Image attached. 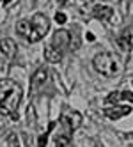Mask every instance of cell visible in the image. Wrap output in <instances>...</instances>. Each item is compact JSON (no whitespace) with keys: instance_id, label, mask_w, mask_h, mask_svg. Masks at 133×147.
<instances>
[{"instance_id":"obj_7","label":"cell","mask_w":133,"mask_h":147,"mask_svg":"<svg viewBox=\"0 0 133 147\" xmlns=\"http://www.w3.org/2000/svg\"><path fill=\"white\" fill-rule=\"evenodd\" d=\"M60 122L68 128V131H73V129H76L80 126L82 115L78 112H64L62 115H60Z\"/></svg>"},{"instance_id":"obj_19","label":"cell","mask_w":133,"mask_h":147,"mask_svg":"<svg viewBox=\"0 0 133 147\" xmlns=\"http://www.w3.org/2000/svg\"><path fill=\"white\" fill-rule=\"evenodd\" d=\"M60 2H62V4H64V2H66V0H60Z\"/></svg>"},{"instance_id":"obj_16","label":"cell","mask_w":133,"mask_h":147,"mask_svg":"<svg viewBox=\"0 0 133 147\" xmlns=\"http://www.w3.org/2000/svg\"><path fill=\"white\" fill-rule=\"evenodd\" d=\"M55 22L57 23H66V14L64 13H57L55 14Z\"/></svg>"},{"instance_id":"obj_14","label":"cell","mask_w":133,"mask_h":147,"mask_svg":"<svg viewBox=\"0 0 133 147\" xmlns=\"http://www.w3.org/2000/svg\"><path fill=\"white\" fill-rule=\"evenodd\" d=\"M7 144H9V147H22V144H20V136L16 133H9Z\"/></svg>"},{"instance_id":"obj_10","label":"cell","mask_w":133,"mask_h":147,"mask_svg":"<svg viewBox=\"0 0 133 147\" xmlns=\"http://www.w3.org/2000/svg\"><path fill=\"white\" fill-rule=\"evenodd\" d=\"M92 14H94V18L101 20V22H108V20L114 16V9L108 7V5H96L92 9Z\"/></svg>"},{"instance_id":"obj_8","label":"cell","mask_w":133,"mask_h":147,"mask_svg":"<svg viewBox=\"0 0 133 147\" xmlns=\"http://www.w3.org/2000/svg\"><path fill=\"white\" fill-rule=\"evenodd\" d=\"M131 112L130 107H126V105H122V107H112V108H105L103 113L107 115L108 119H121V117H124V115H128Z\"/></svg>"},{"instance_id":"obj_3","label":"cell","mask_w":133,"mask_h":147,"mask_svg":"<svg viewBox=\"0 0 133 147\" xmlns=\"http://www.w3.org/2000/svg\"><path fill=\"white\" fill-rule=\"evenodd\" d=\"M92 66L99 75L105 76V78L117 76L121 73V69H122L119 57H115L114 53H110V51H99L92 60Z\"/></svg>"},{"instance_id":"obj_13","label":"cell","mask_w":133,"mask_h":147,"mask_svg":"<svg viewBox=\"0 0 133 147\" xmlns=\"http://www.w3.org/2000/svg\"><path fill=\"white\" fill-rule=\"evenodd\" d=\"M45 78H46V69H45V67H41V69L36 73V75H34V78H32V87L36 89L37 85H41V83L45 82Z\"/></svg>"},{"instance_id":"obj_12","label":"cell","mask_w":133,"mask_h":147,"mask_svg":"<svg viewBox=\"0 0 133 147\" xmlns=\"http://www.w3.org/2000/svg\"><path fill=\"white\" fill-rule=\"evenodd\" d=\"M71 142V131H66V133H60L55 136V147H68Z\"/></svg>"},{"instance_id":"obj_1","label":"cell","mask_w":133,"mask_h":147,"mask_svg":"<svg viewBox=\"0 0 133 147\" xmlns=\"http://www.w3.org/2000/svg\"><path fill=\"white\" fill-rule=\"evenodd\" d=\"M22 87L14 80H0V113L11 115L22 103Z\"/></svg>"},{"instance_id":"obj_18","label":"cell","mask_w":133,"mask_h":147,"mask_svg":"<svg viewBox=\"0 0 133 147\" xmlns=\"http://www.w3.org/2000/svg\"><path fill=\"white\" fill-rule=\"evenodd\" d=\"M9 2H11V0H4V4H9Z\"/></svg>"},{"instance_id":"obj_11","label":"cell","mask_w":133,"mask_h":147,"mask_svg":"<svg viewBox=\"0 0 133 147\" xmlns=\"http://www.w3.org/2000/svg\"><path fill=\"white\" fill-rule=\"evenodd\" d=\"M28 32H30V22H28V20H20V22L16 23V34L27 39Z\"/></svg>"},{"instance_id":"obj_2","label":"cell","mask_w":133,"mask_h":147,"mask_svg":"<svg viewBox=\"0 0 133 147\" xmlns=\"http://www.w3.org/2000/svg\"><path fill=\"white\" fill-rule=\"evenodd\" d=\"M69 43H71V34L68 30H57L52 41L46 43L45 46V59L48 62H59L62 59L66 48L69 46Z\"/></svg>"},{"instance_id":"obj_9","label":"cell","mask_w":133,"mask_h":147,"mask_svg":"<svg viewBox=\"0 0 133 147\" xmlns=\"http://www.w3.org/2000/svg\"><path fill=\"white\" fill-rule=\"evenodd\" d=\"M108 103H117V101H131L133 103V90H114L107 98Z\"/></svg>"},{"instance_id":"obj_5","label":"cell","mask_w":133,"mask_h":147,"mask_svg":"<svg viewBox=\"0 0 133 147\" xmlns=\"http://www.w3.org/2000/svg\"><path fill=\"white\" fill-rule=\"evenodd\" d=\"M14 51H16V45L13 39H2L0 41V66L7 64L9 60L14 57Z\"/></svg>"},{"instance_id":"obj_4","label":"cell","mask_w":133,"mask_h":147,"mask_svg":"<svg viewBox=\"0 0 133 147\" xmlns=\"http://www.w3.org/2000/svg\"><path fill=\"white\" fill-rule=\"evenodd\" d=\"M50 30V20L48 16L45 14H34V18L30 20V32H28V37L27 41H30V43H37L39 39H43Z\"/></svg>"},{"instance_id":"obj_15","label":"cell","mask_w":133,"mask_h":147,"mask_svg":"<svg viewBox=\"0 0 133 147\" xmlns=\"http://www.w3.org/2000/svg\"><path fill=\"white\" fill-rule=\"evenodd\" d=\"M46 140H48V133L41 135L39 138H37V145H36V147H46Z\"/></svg>"},{"instance_id":"obj_17","label":"cell","mask_w":133,"mask_h":147,"mask_svg":"<svg viewBox=\"0 0 133 147\" xmlns=\"http://www.w3.org/2000/svg\"><path fill=\"white\" fill-rule=\"evenodd\" d=\"M87 39H89V41H94V34L89 32V34H87Z\"/></svg>"},{"instance_id":"obj_6","label":"cell","mask_w":133,"mask_h":147,"mask_svg":"<svg viewBox=\"0 0 133 147\" xmlns=\"http://www.w3.org/2000/svg\"><path fill=\"white\" fill-rule=\"evenodd\" d=\"M117 46L121 51H130L133 48V27H126L117 37Z\"/></svg>"}]
</instances>
